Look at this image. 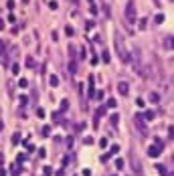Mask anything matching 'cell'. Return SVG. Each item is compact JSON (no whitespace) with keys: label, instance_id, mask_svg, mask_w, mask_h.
I'll return each mask as SVG.
<instances>
[{"label":"cell","instance_id":"5","mask_svg":"<svg viewBox=\"0 0 174 176\" xmlns=\"http://www.w3.org/2000/svg\"><path fill=\"white\" fill-rule=\"evenodd\" d=\"M117 91H119V95H128L130 93V85L126 81H119L117 83Z\"/></svg>","mask_w":174,"mask_h":176},{"label":"cell","instance_id":"10","mask_svg":"<svg viewBox=\"0 0 174 176\" xmlns=\"http://www.w3.org/2000/svg\"><path fill=\"white\" fill-rule=\"evenodd\" d=\"M109 121H111V126L116 128L117 124H119V116H117V113H116V116H111V117H109Z\"/></svg>","mask_w":174,"mask_h":176},{"label":"cell","instance_id":"36","mask_svg":"<svg viewBox=\"0 0 174 176\" xmlns=\"http://www.w3.org/2000/svg\"><path fill=\"white\" fill-rule=\"evenodd\" d=\"M39 156H41V158H45V156H47V152H45V148H41V150H39Z\"/></svg>","mask_w":174,"mask_h":176},{"label":"cell","instance_id":"8","mask_svg":"<svg viewBox=\"0 0 174 176\" xmlns=\"http://www.w3.org/2000/svg\"><path fill=\"white\" fill-rule=\"evenodd\" d=\"M49 83H51V87H57L59 85V77L57 75H51V77H49Z\"/></svg>","mask_w":174,"mask_h":176},{"label":"cell","instance_id":"12","mask_svg":"<svg viewBox=\"0 0 174 176\" xmlns=\"http://www.w3.org/2000/svg\"><path fill=\"white\" fill-rule=\"evenodd\" d=\"M20 170H23V166H18V164H14V166H12V174H14V176H18V174H20Z\"/></svg>","mask_w":174,"mask_h":176},{"label":"cell","instance_id":"18","mask_svg":"<svg viewBox=\"0 0 174 176\" xmlns=\"http://www.w3.org/2000/svg\"><path fill=\"white\" fill-rule=\"evenodd\" d=\"M117 152H119V146H117V144H114V146L109 148V154H117Z\"/></svg>","mask_w":174,"mask_h":176},{"label":"cell","instance_id":"33","mask_svg":"<svg viewBox=\"0 0 174 176\" xmlns=\"http://www.w3.org/2000/svg\"><path fill=\"white\" fill-rule=\"evenodd\" d=\"M18 69H20V67H18V63H14V65H12V73H18Z\"/></svg>","mask_w":174,"mask_h":176},{"label":"cell","instance_id":"34","mask_svg":"<svg viewBox=\"0 0 174 176\" xmlns=\"http://www.w3.org/2000/svg\"><path fill=\"white\" fill-rule=\"evenodd\" d=\"M109 156H111V154H103V156H101V162H107V160H109Z\"/></svg>","mask_w":174,"mask_h":176},{"label":"cell","instance_id":"32","mask_svg":"<svg viewBox=\"0 0 174 176\" xmlns=\"http://www.w3.org/2000/svg\"><path fill=\"white\" fill-rule=\"evenodd\" d=\"M18 85H20V87H26V85H28V81H26V79H20V81H18Z\"/></svg>","mask_w":174,"mask_h":176},{"label":"cell","instance_id":"17","mask_svg":"<svg viewBox=\"0 0 174 176\" xmlns=\"http://www.w3.org/2000/svg\"><path fill=\"white\" fill-rule=\"evenodd\" d=\"M144 119H148V121L154 119V111H146V113H144Z\"/></svg>","mask_w":174,"mask_h":176},{"label":"cell","instance_id":"1","mask_svg":"<svg viewBox=\"0 0 174 176\" xmlns=\"http://www.w3.org/2000/svg\"><path fill=\"white\" fill-rule=\"evenodd\" d=\"M114 45H116V51H117V57L122 59L124 63H130V55L128 49H126V41H124V36L119 35V33H116V36H114Z\"/></svg>","mask_w":174,"mask_h":176},{"label":"cell","instance_id":"15","mask_svg":"<svg viewBox=\"0 0 174 176\" xmlns=\"http://www.w3.org/2000/svg\"><path fill=\"white\" fill-rule=\"evenodd\" d=\"M26 67H31V69L35 67V59L33 57H26Z\"/></svg>","mask_w":174,"mask_h":176},{"label":"cell","instance_id":"4","mask_svg":"<svg viewBox=\"0 0 174 176\" xmlns=\"http://www.w3.org/2000/svg\"><path fill=\"white\" fill-rule=\"evenodd\" d=\"M134 124H136V128H138L142 134H146V119H144L142 113H136V116H134Z\"/></svg>","mask_w":174,"mask_h":176},{"label":"cell","instance_id":"11","mask_svg":"<svg viewBox=\"0 0 174 176\" xmlns=\"http://www.w3.org/2000/svg\"><path fill=\"white\" fill-rule=\"evenodd\" d=\"M148 28V18H142L140 20V31H146Z\"/></svg>","mask_w":174,"mask_h":176},{"label":"cell","instance_id":"22","mask_svg":"<svg viewBox=\"0 0 174 176\" xmlns=\"http://www.w3.org/2000/svg\"><path fill=\"white\" fill-rule=\"evenodd\" d=\"M67 105H69V101H67V99H63V101H61V111H65Z\"/></svg>","mask_w":174,"mask_h":176},{"label":"cell","instance_id":"21","mask_svg":"<svg viewBox=\"0 0 174 176\" xmlns=\"http://www.w3.org/2000/svg\"><path fill=\"white\" fill-rule=\"evenodd\" d=\"M111 61V57H109V53L107 51H103V63H109Z\"/></svg>","mask_w":174,"mask_h":176},{"label":"cell","instance_id":"38","mask_svg":"<svg viewBox=\"0 0 174 176\" xmlns=\"http://www.w3.org/2000/svg\"><path fill=\"white\" fill-rule=\"evenodd\" d=\"M2 28H4V20L0 18V31H2Z\"/></svg>","mask_w":174,"mask_h":176},{"label":"cell","instance_id":"27","mask_svg":"<svg viewBox=\"0 0 174 176\" xmlns=\"http://www.w3.org/2000/svg\"><path fill=\"white\" fill-rule=\"evenodd\" d=\"M99 146H101V148H107V140L101 138V140H99Z\"/></svg>","mask_w":174,"mask_h":176},{"label":"cell","instance_id":"40","mask_svg":"<svg viewBox=\"0 0 174 176\" xmlns=\"http://www.w3.org/2000/svg\"><path fill=\"white\" fill-rule=\"evenodd\" d=\"M23 2H28V0H23Z\"/></svg>","mask_w":174,"mask_h":176},{"label":"cell","instance_id":"25","mask_svg":"<svg viewBox=\"0 0 174 176\" xmlns=\"http://www.w3.org/2000/svg\"><path fill=\"white\" fill-rule=\"evenodd\" d=\"M116 168H117V170H122V168H124V160H116Z\"/></svg>","mask_w":174,"mask_h":176},{"label":"cell","instance_id":"31","mask_svg":"<svg viewBox=\"0 0 174 176\" xmlns=\"http://www.w3.org/2000/svg\"><path fill=\"white\" fill-rule=\"evenodd\" d=\"M81 176H91V170H89V168H85V170L81 172Z\"/></svg>","mask_w":174,"mask_h":176},{"label":"cell","instance_id":"2","mask_svg":"<svg viewBox=\"0 0 174 176\" xmlns=\"http://www.w3.org/2000/svg\"><path fill=\"white\" fill-rule=\"evenodd\" d=\"M126 18L132 24L136 23V2L134 0H128V4H126Z\"/></svg>","mask_w":174,"mask_h":176},{"label":"cell","instance_id":"6","mask_svg":"<svg viewBox=\"0 0 174 176\" xmlns=\"http://www.w3.org/2000/svg\"><path fill=\"white\" fill-rule=\"evenodd\" d=\"M69 59L71 61H77V49H75V45H69Z\"/></svg>","mask_w":174,"mask_h":176},{"label":"cell","instance_id":"19","mask_svg":"<svg viewBox=\"0 0 174 176\" xmlns=\"http://www.w3.org/2000/svg\"><path fill=\"white\" fill-rule=\"evenodd\" d=\"M18 142H20V134H18V132H16V134H14V136H12V144H18Z\"/></svg>","mask_w":174,"mask_h":176},{"label":"cell","instance_id":"35","mask_svg":"<svg viewBox=\"0 0 174 176\" xmlns=\"http://www.w3.org/2000/svg\"><path fill=\"white\" fill-rule=\"evenodd\" d=\"M6 6H8V8L12 10V8H14V0H8V2H6Z\"/></svg>","mask_w":174,"mask_h":176},{"label":"cell","instance_id":"9","mask_svg":"<svg viewBox=\"0 0 174 176\" xmlns=\"http://www.w3.org/2000/svg\"><path fill=\"white\" fill-rule=\"evenodd\" d=\"M156 170L160 172V176H170V172L166 170V166H156Z\"/></svg>","mask_w":174,"mask_h":176},{"label":"cell","instance_id":"13","mask_svg":"<svg viewBox=\"0 0 174 176\" xmlns=\"http://www.w3.org/2000/svg\"><path fill=\"white\" fill-rule=\"evenodd\" d=\"M105 107L114 109V107H116V99H114V97H109V99H107V105H105Z\"/></svg>","mask_w":174,"mask_h":176},{"label":"cell","instance_id":"23","mask_svg":"<svg viewBox=\"0 0 174 176\" xmlns=\"http://www.w3.org/2000/svg\"><path fill=\"white\" fill-rule=\"evenodd\" d=\"M154 20H156L158 24H160V23H164V14H156V18H154Z\"/></svg>","mask_w":174,"mask_h":176},{"label":"cell","instance_id":"39","mask_svg":"<svg viewBox=\"0 0 174 176\" xmlns=\"http://www.w3.org/2000/svg\"><path fill=\"white\" fill-rule=\"evenodd\" d=\"M2 160H4V156H2V154H0V162H2Z\"/></svg>","mask_w":174,"mask_h":176},{"label":"cell","instance_id":"7","mask_svg":"<svg viewBox=\"0 0 174 176\" xmlns=\"http://www.w3.org/2000/svg\"><path fill=\"white\" fill-rule=\"evenodd\" d=\"M164 47L168 49V51L172 49V35H168V36H166V39H164Z\"/></svg>","mask_w":174,"mask_h":176},{"label":"cell","instance_id":"37","mask_svg":"<svg viewBox=\"0 0 174 176\" xmlns=\"http://www.w3.org/2000/svg\"><path fill=\"white\" fill-rule=\"evenodd\" d=\"M71 4H73V6H77V4H79V0H71Z\"/></svg>","mask_w":174,"mask_h":176},{"label":"cell","instance_id":"24","mask_svg":"<svg viewBox=\"0 0 174 176\" xmlns=\"http://www.w3.org/2000/svg\"><path fill=\"white\" fill-rule=\"evenodd\" d=\"M160 99V95L158 93H150V101H158Z\"/></svg>","mask_w":174,"mask_h":176},{"label":"cell","instance_id":"14","mask_svg":"<svg viewBox=\"0 0 174 176\" xmlns=\"http://www.w3.org/2000/svg\"><path fill=\"white\" fill-rule=\"evenodd\" d=\"M49 8H51V10H57V8H59L57 0H51V2H49Z\"/></svg>","mask_w":174,"mask_h":176},{"label":"cell","instance_id":"28","mask_svg":"<svg viewBox=\"0 0 174 176\" xmlns=\"http://www.w3.org/2000/svg\"><path fill=\"white\" fill-rule=\"evenodd\" d=\"M2 51H6V43L4 41H0V55H2Z\"/></svg>","mask_w":174,"mask_h":176},{"label":"cell","instance_id":"16","mask_svg":"<svg viewBox=\"0 0 174 176\" xmlns=\"http://www.w3.org/2000/svg\"><path fill=\"white\" fill-rule=\"evenodd\" d=\"M69 71H71V75H75V71H77V67H75V61H71V63H69Z\"/></svg>","mask_w":174,"mask_h":176},{"label":"cell","instance_id":"20","mask_svg":"<svg viewBox=\"0 0 174 176\" xmlns=\"http://www.w3.org/2000/svg\"><path fill=\"white\" fill-rule=\"evenodd\" d=\"M93 26H95V23H93V20H87V23H85V28H87V31H91Z\"/></svg>","mask_w":174,"mask_h":176},{"label":"cell","instance_id":"29","mask_svg":"<svg viewBox=\"0 0 174 176\" xmlns=\"http://www.w3.org/2000/svg\"><path fill=\"white\" fill-rule=\"evenodd\" d=\"M65 33H67V35H69V36H73V33H75V31H73L71 26H67V28H65Z\"/></svg>","mask_w":174,"mask_h":176},{"label":"cell","instance_id":"30","mask_svg":"<svg viewBox=\"0 0 174 176\" xmlns=\"http://www.w3.org/2000/svg\"><path fill=\"white\" fill-rule=\"evenodd\" d=\"M51 174H53V168H49V166H47V168H45V176H51Z\"/></svg>","mask_w":174,"mask_h":176},{"label":"cell","instance_id":"3","mask_svg":"<svg viewBox=\"0 0 174 176\" xmlns=\"http://www.w3.org/2000/svg\"><path fill=\"white\" fill-rule=\"evenodd\" d=\"M162 146H164L162 140H156V144L148 148V156H150V158H158V156H160V152H162Z\"/></svg>","mask_w":174,"mask_h":176},{"label":"cell","instance_id":"26","mask_svg":"<svg viewBox=\"0 0 174 176\" xmlns=\"http://www.w3.org/2000/svg\"><path fill=\"white\" fill-rule=\"evenodd\" d=\"M49 134H51V128L45 126V128H43V136H49Z\"/></svg>","mask_w":174,"mask_h":176}]
</instances>
